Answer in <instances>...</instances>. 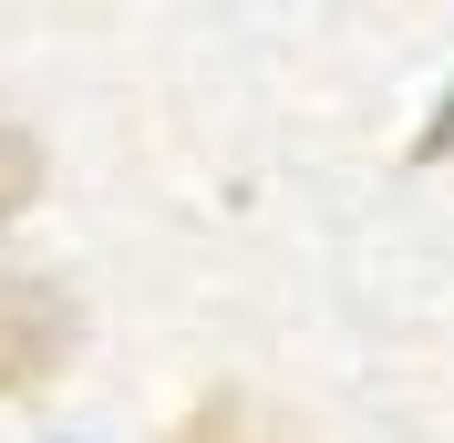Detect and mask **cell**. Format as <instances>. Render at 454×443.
Instances as JSON below:
<instances>
[{"mask_svg":"<svg viewBox=\"0 0 454 443\" xmlns=\"http://www.w3.org/2000/svg\"><path fill=\"white\" fill-rule=\"evenodd\" d=\"M73 351V299L42 278H0V392H31Z\"/></svg>","mask_w":454,"mask_h":443,"instance_id":"obj_1","label":"cell"},{"mask_svg":"<svg viewBox=\"0 0 454 443\" xmlns=\"http://www.w3.org/2000/svg\"><path fill=\"white\" fill-rule=\"evenodd\" d=\"M176 443H300V433H289L269 402H248V392H217V402H207V413L186 423Z\"/></svg>","mask_w":454,"mask_h":443,"instance_id":"obj_2","label":"cell"},{"mask_svg":"<svg viewBox=\"0 0 454 443\" xmlns=\"http://www.w3.org/2000/svg\"><path fill=\"white\" fill-rule=\"evenodd\" d=\"M31 186H42V144H31L21 124H0V217H21Z\"/></svg>","mask_w":454,"mask_h":443,"instance_id":"obj_3","label":"cell"}]
</instances>
